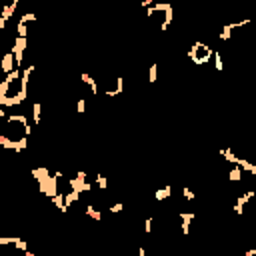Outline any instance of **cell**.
<instances>
[{"instance_id": "obj_1", "label": "cell", "mask_w": 256, "mask_h": 256, "mask_svg": "<svg viewBox=\"0 0 256 256\" xmlns=\"http://www.w3.org/2000/svg\"><path fill=\"white\" fill-rule=\"evenodd\" d=\"M212 54H214V48H212L210 44H206V42H200V40L194 42L192 48H190V52H188L190 60H192L194 64H198V66L208 64V62L212 60Z\"/></svg>"}]
</instances>
